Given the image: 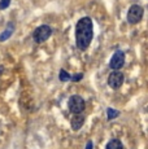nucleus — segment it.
I'll return each instance as SVG.
<instances>
[{"label":"nucleus","mask_w":148,"mask_h":149,"mask_svg":"<svg viewBox=\"0 0 148 149\" xmlns=\"http://www.w3.org/2000/svg\"><path fill=\"white\" fill-rule=\"evenodd\" d=\"M94 39V24L90 17H82L75 25V45L79 51H86Z\"/></svg>","instance_id":"obj_1"},{"label":"nucleus","mask_w":148,"mask_h":149,"mask_svg":"<svg viewBox=\"0 0 148 149\" xmlns=\"http://www.w3.org/2000/svg\"><path fill=\"white\" fill-rule=\"evenodd\" d=\"M68 107H69V110L73 114H82V111L86 108V102H84L82 96L73 95V96H70L69 101H68Z\"/></svg>","instance_id":"obj_2"},{"label":"nucleus","mask_w":148,"mask_h":149,"mask_svg":"<svg viewBox=\"0 0 148 149\" xmlns=\"http://www.w3.org/2000/svg\"><path fill=\"white\" fill-rule=\"evenodd\" d=\"M52 35V29H51L48 25H42V26L36 27L33 33V38L34 42L40 44V43H44L50 36Z\"/></svg>","instance_id":"obj_3"},{"label":"nucleus","mask_w":148,"mask_h":149,"mask_svg":"<svg viewBox=\"0 0 148 149\" xmlns=\"http://www.w3.org/2000/svg\"><path fill=\"white\" fill-rule=\"evenodd\" d=\"M143 14H144V9L143 7L138 4H134L130 7L129 12H127V22L131 25H136L142 21L143 18Z\"/></svg>","instance_id":"obj_4"},{"label":"nucleus","mask_w":148,"mask_h":149,"mask_svg":"<svg viewBox=\"0 0 148 149\" xmlns=\"http://www.w3.org/2000/svg\"><path fill=\"white\" fill-rule=\"evenodd\" d=\"M124 65H125V53L121 49H117L113 53L112 58L109 61V68L113 71H118Z\"/></svg>","instance_id":"obj_5"},{"label":"nucleus","mask_w":148,"mask_h":149,"mask_svg":"<svg viewBox=\"0 0 148 149\" xmlns=\"http://www.w3.org/2000/svg\"><path fill=\"white\" fill-rule=\"evenodd\" d=\"M125 82V75L121 71H112L108 77V86L113 90H118Z\"/></svg>","instance_id":"obj_6"},{"label":"nucleus","mask_w":148,"mask_h":149,"mask_svg":"<svg viewBox=\"0 0 148 149\" xmlns=\"http://www.w3.org/2000/svg\"><path fill=\"white\" fill-rule=\"evenodd\" d=\"M70 125H72V128L74 131H78L84 125V116L83 114H75L70 121Z\"/></svg>","instance_id":"obj_7"},{"label":"nucleus","mask_w":148,"mask_h":149,"mask_svg":"<svg viewBox=\"0 0 148 149\" xmlns=\"http://www.w3.org/2000/svg\"><path fill=\"white\" fill-rule=\"evenodd\" d=\"M105 149H124V144H122L121 140L118 139H112L109 143L107 144Z\"/></svg>","instance_id":"obj_8"},{"label":"nucleus","mask_w":148,"mask_h":149,"mask_svg":"<svg viewBox=\"0 0 148 149\" xmlns=\"http://www.w3.org/2000/svg\"><path fill=\"white\" fill-rule=\"evenodd\" d=\"M13 31H15V27H13V24H10V26H8L7 30H5L4 33L0 35V42H5L13 34Z\"/></svg>","instance_id":"obj_9"},{"label":"nucleus","mask_w":148,"mask_h":149,"mask_svg":"<svg viewBox=\"0 0 148 149\" xmlns=\"http://www.w3.org/2000/svg\"><path fill=\"white\" fill-rule=\"evenodd\" d=\"M119 116V111L116 110V109L113 108H108L107 109V118L108 121H113L114 118H117V117Z\"/></svg>","instance_id":"obj_10"},{"label":"nucleus","mask_w":148,"mask_h":149,"mask_svg":"<svg viewBox=\"0 0 148 149\" xmlns=\"http://www.w3.org/2000/svg\"><path fill=\"white\" fill-rule=\"evenodd\" d=\"M59 78H60V81H61V82H68V81H70L72 75H70L66 70L61 69V70H60V73H59Z\"/></svg>","instance_id":"obj_11"},{"label":"nucleus","mask_w":148,"mask_h":149,"mask_svg":"<svg viewBox=\"0 0 148 149\" xmlns=\"http://www.w3.org/2000/svg\"><path fill=\"white\" fill-rule=\"evenodd\" d=\"M10 0H0V9H5L7 7H9Z\"/></svg>","instance_id":"obj_12"},{"label":"nucleus","mask_w":148,"mask_h":149,"mask_svg":"<svg viewBox=\"0 0 148 149\" xmlns=\"http://www.w3.org/2000/svg\"><path fill=\"white\" fill-rule=\"evenodd\" d=\"M82 78H83V74H82V73H79V74H75V75H72V78H70V81H72V82H79Z\"/></svg>","instance_id":"obj_13"},{"label":"nucleus","mask_w":148,"mask_h":149,"mask_svg":"<svg viewBox=\"0 0 148 149\" xmlns=\"http://www.w3.org/2000/svg\"><path fill=\"white\" fill-rule=\"evenodd\" d=\"M92 148H94V144H92V141L90 140V141H87L86 148H84V149H92Z\"/></svg>","instance_id":"obj_14"}]
</instances>
